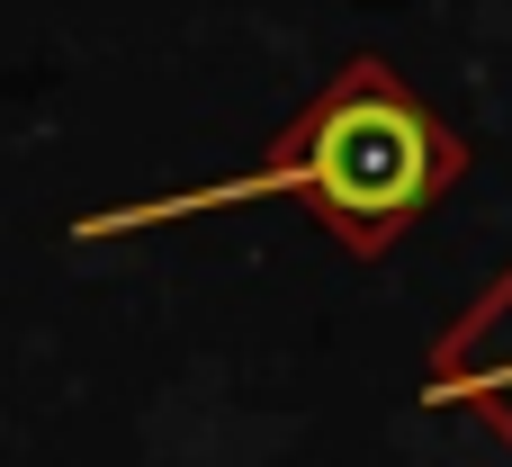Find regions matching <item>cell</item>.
Listing matches in <instances>:
<instances>
[{"label":"cell","mask_w":512,"mask_h":467,"mask_svg":"<svg viewBox=\"0 0 512 467\" xmlns=\"http://www.w3.org/2000/svg\"><path fill=\"white\" fill-rule=\"evenodd\" d=\"M459 171H468V144L396 81V63L387 54H351L270 135V153L252 171L198 180V189H171V198H135V207H90V216H72V243L189 225V216H216V207H261V198H306L360 261H378Z\"/></svg>","instance_id":"cell-1"},{"label":"cell","mask_w":512,"mask_h":467,"mask_svg":"<svg viewBox=\"0 0 512 467\" xmlns=\"http://www.w3.org/2000/svg\"><path fill=\"white\" fill-rule=\"evenodd\" d=\"M423 405H450V414H477L495 441L512 450V261L486 279V297L432 342V369H423Z\"/></svg>","instance_id":"cell-2"}]
</instances>
